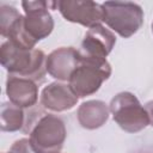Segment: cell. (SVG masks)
<instances>
[{
	"instance_id": "obj_10",
	"label": "cell",
	"mask_w": 153,
	"mask_h": 153,
	"mask_svg": "<svg viewBox=\"0 0 153 153\" xmlns=\"http://www.w3.org/2000/svg\"><path fill=\"white\" fill-rule=\"evenodd\" d=\"M6 94L11 103L23 109L32 108L38 99V85L26 78L8 74Z\"/></svg>"
},
{
	"instance_id": "obj_1",
	"label": "cell",
	"mask_w": 153,
	"mask_h": 153,
	"mask_svg": "<svg viewBox=\"0 0 153 153\" xmlns=\"http://www.w3.org/2000/svg\"><path fill=\"white\" fill-rule=\"evenodd\" d=\"M0 60L11 75L30 79L37 85L44 81L47 56L39 49H24L6 41L0 48Z\"/></svg>"
},
{
	"instance_id": "obj_18",
	"label": "cell",
	"mask_w": 153,
	"mask_h": 153,
	"mask_svg": "<svg viewBox=\"0 0 153 153\" xmlns=\"http://www.w3.org/2000/svg\"><path fill=\"white\" fill-rule=\"evenodd\" d=\"M4 153H11V152H4Z\"/></svg>"
},
{
	"instance_id": "obj_3",
	"label": "cell",
	"mask_w": 153,
	"mask_h": 153,
	"mask_svg": "<svg viewBox=\"0 0 153 153\" xmlns=\"http://www.w3.org/2000/svg\"><path fill=\"white\" fill-rule=\"evenodd\" d=\"M105 24L124 38L131 37L143 24V11L140 5L130 1H105Z\"/></svg>"
},
{
	"instance_id": "obj_13",
	"label": "cell",
	"mask_w": 153,
	"mask_h": 153,
	"mask_svg": "<svg viewBox=\"0 0 153 153\" xmlns=\"http://www.w3.org/2000/svg\"><path fill=\"white\" fill-rule=\"evenodd\" d=\"M1 130L2 131H17L23 130L25 123V112L23 108L14 105L13 103H2L0 110Z\"/></svg>"
},
{
	"instance_id": "obj_14",
	"label": "cell",
	"mask_w": 153,
	"mask_h": 153,
	"mask_svg": "<svg viewBox=\"0 0 153 153\" xmlns=\"http://www.w3.org/2000/svg\"><path fill=\"white\" fill-rule=\"evenodd\" d=\"M18 17H20V13L17 11L16 7L5 5V4L0 5V32H1V36H4L6 33L8 27L13 24V22Z\"/></svg>"
},
{
	"instance_id": "obj_7",
	"label": "cell",
	"mask_w": 153,
	"mask_h": 153,
	"mask_svg": "<svg viewBox=\"0 0 153 153\" xmlns=\"http://www.w3.org/2000/svg\"><path fill=\"white\" fill-rule=\"evenodd\" d=\"M57 8L66 20L80 24L88 29L100 25V23L104 22L103 5L94 1L61 0L57 1Z\"/></svg>"
},
{
	"instance_id": "obj_11",
	"label": "cell",
	"mask_w": 153,
	"mask_h": 153,
	"mask_svg": "<svg viewBox=\"0 0 153 153\" xmlns=\"http://www.w3.org/2000/svg\"><path fill=\"white\" fill-rule=\"evenodd\" d=\"M78 97L71 90L69 85L62 82H51L41 92V104L43 108L61 112L72 109L78 103Z\"/></svg>"
},
{
	"instance_id": "obj_15",
	"label": "cell",
	"mask_w": 153,
	"mask_h": 153,
	"mask_svg": "<svg viewBox=\"0 0 153 153\" xmlns=\"http://www.w3.org/2000/svg\"><path fill=\"white\" fill-rule=\"evenodd\" d=\"M11 153H36L31 146V142L29 139H20L17 140L10 149Z\"/></svg>"
},
{
	"instance_id": "obj_4",
	"label": "cell",
	"mask_w": 153,
	"mask_h": 153,
	"mask_svg": "<svg viewBox=\"0 0 153 153\" xmlns=\"http://www.w3.org/2000/svg\"><path fill=\"white\" fill-rule=\"evenodd\" d=\"M29 134L36 153H60L67 136L65 122L51 114H44Z\"/></svg>"
},
{
	"instance_id": "obj_16",
	"label": "cell",
	"mask_w": 153,
	"mask_h": 153,
	"mask_svg": "<svg viewBox=\"0 0 153 153\" xmlns=\"http://www.w3.org/2000/svg\"><path fill=\"white\" fill-rule=\"evenodd\" d=\"M145 109L148 114V117H149V124L153 126V100L148 102L146 105H145Z\"/></svg>"
},
{
	"instance_id": "obj_17",
	"label": "cell",
	"mask_w": 153,
	"mask_h": 153,
	"mask_svg": "<svg viewBox=\"0 0 153 153\" xmlns=\"http://www.w3.org/2000/svg\"><path fill=\"white\" fill-rule=\"evenodd\" d=\"M152 31H153V23H152Z\"/></svg>"
},
{
	"instance_id": "obj_2",
	"label": "cell",
	"mask_w": 153,
	"mask_h": 153,
	"mask_svg": "<svg viewBox=\"0 0 153 153\" xmlns=\"http://www.w3.org/2000/svg\"><path fill=\"white\" fill-rule=\"evenodd\" d=\"M110 75L111 66L106 59L79 53V65L69 76L68 85L78 98H85L96 93Z\"/></svg>"
},
{
	"instance_id": "obj_6",
	"label": "cell",
	"mask_w": 153,
	"mask_h": 153,
	"mask_svg": "<svg viewBox=\"0 0 153 153\" xmlns=\"http://www.w3.org/2000/svg\"><path fill=\"white\" fill-rule=\"evenodd\" d=\"M24 27L30 37L38 42L48 37L54 29V19L49 7H57V1H23Z\"/></svg>"
},
{
	"instance_id": "obj_8",
	"label": "cell",
	"mask_w": 153,
	"mask_h": 153,
	"mask_svg": "<svg viewBox=\"0 0 153 153\" xmlns=\"http://www.w3.org/2000/svg\"><path fill=\"white\" fill-rule=\"evenodd\" d=\"M79 65L78 49L73 47H61L53 50L45 61L47 72L55 79L68 81L69 76Z\"/></svg>"
},
{
	"instance_id": "obj_5",
	"label": "cell",
	"mask_w": 153,
	"mask_h": 153,
	"mask_svg": "<svg viewBox=\"0 0 153 153\" xmlns=\"http://www.w3.org/2000/svg\"><path fill=\"white\" fill-rule=\"evenodd\" d=\"M114 121L128 133H137L149 124L148 114L130 92H121L116 94L109 105Z\"/></svg>"
},
{
	"instance_id": "obj_9",
	"label": "cell",
	"mask_w": 153,
	"mask_h": 153,
	"mask_svg": "<svg viewBox=\"0 0 153 153\" xmlns=\"http://www.w3.org/2000/svg\"><path fill=\"white\" fill-rule=\"evenodd\" d=\"M116 43L115 35L102 24L90 27L85 33L80 48L78 49L80 54L103 57L105 59L112 50Z\"/></svg>"
},
{
	"instance_id": "obj_12",
	"label": "cell",
	"mask_w": 153,
	"mask_h": 153,
	"mask_svg": "<svg viewBox=\"0 0 153 153\" xmlns=\"http://www.w3.org/2000/svg\"><path fill=\"white\" fill-rule=\"evenodd\" d=\"M110 109L102 100H87L79 105L76 111V118L79 124L85 129L100 128L109 118Z\"/></svg>"
}]
</instances>
